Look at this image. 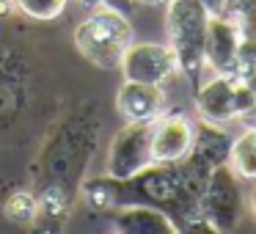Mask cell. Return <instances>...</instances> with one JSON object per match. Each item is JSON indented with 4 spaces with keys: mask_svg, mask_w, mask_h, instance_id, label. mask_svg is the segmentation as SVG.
<instances>
[{
    "mask_svg": "<svg viewBox=\"0 0 256 234\" xmlns=\"http://www.w3.org/2000/svg\"><path fill=\"white\" fill-rule=\"evenodd\" d=\"M204 182L198 174L190 171L184 160L176 162H152L135 176H94L86 179L80 193L86 204L94 210H116L127 204H146L162 210L174 220L176 232H212L206 218L201 215V193Z\"/></svg>",
    "mask_w": 256,
    "mask_h": 234,
    "instance_id": "6da1fadb",
    "label": "cell"
},
{
    "mask_svg": "<svg viewBox=\"0 0 256 234\" xmlns=\"http://www.w3.org/2000/svg\"><path fill=\"white\" fill-rule=\"evenodd\" d=\"M168 47L174 50L179 64V72L193 83V91L201 86L204 74V42H206V25L210 12L201 6V0H171L168 3Z\"/></svg>",
    "mask_w": 256,
    "mask_h": 234,
    "instance_id": "7a4b0ae2",
    "label": "cell"
},
{
    "mask_svg": "<svg viewBox=\"0 0 256 234\" xmlns=\"http://www.w3.org/2000/svg\"><path fill=\"white\" fill-rule=\"evenodd\" d=\"M135 42L130 17L116 8H91V14L74 28V47L88 64L113 69Z\"/></svg>",
    "mask_w": 256,
    "mask_h": 234,
    "instance_id": "3957f363",
    "label": "cell"
},
{
    "mask_svg": "<svg viewBox=\"0 0 256 234\" xmlns=\"http://www.w3.org/2000/svg\"><path fill=\"white\" fill-rule=\"evenodd\" d=\"M242 184H240V174L234 171L228 162L218 166L215 171L206 176L204 193H201V215L212 226V232L228 234L240 226L242 220Z\"/></svg>",
    "mask_w": 256,
    "mask_h": 234,
    "instance_id": "277c9868",
    "label": "cell"
},
{
    "mask_svg": "<svg viewBox=\"0 0 256 234\" xmlns=\"http://www.w3.org/2000/svg\"><path fill=\"white\" fill-rule=\"evenodd\" d=\"M152 162H154V157H152V122H127L110 140L105 174L116 179H127L144 171Z\"/></svg>",
    "mask_w": 256,
    "mask_h": 234,
    "instance_id": "5b68a950",
    "label": "cell"
},
{
    "mask_svg": "<svg viewBox=\"0 0 256 234\" xmlns=\"http://www.w3.org/2000/svg\"><path fill=\"white\" fill-rule=\"evenodd\" d=\"M122 69L124 80H135V83H152V86H166L174 74L179 72L176 56L168 44H157V42H132L127 52L122 56Z\"/></svg>",
    "mask_w": 256,
    "mask_h": 234,
    "instance_id": "8992f818",
    "label": "cell"
},
{
    "mask_svg": "<svg viewBox=\"0 0 256 234\" xmlns=\"http://www.w3.org/2000/svg\"><path fill=\"white\" fill-rule=\"evenodd\" d=\"M196 132H193V146H190L184 162L190 166V171L198 174L201 179H206L218 166L228 162L232 154V135L223 130V124H212L206 118L193 122Z\"/></svg>",
    "mask_w": 256,
    "mask_h": 234,
    "instance_id": "52a82bcc",
    "label": "cell"
},
{
    "mask_svg": "<svg viewBox=\"0 0 256 234\" xmlns=\"http://www.w3.org/2000/svg\"><path fill=\"white\" fill-rule=\"evenodd\" d=\"M240 28L226 14H210L204 42V64L212 74H234L237 72V52H240Z\"/></svg>",
    "mask_w": 256,
    "mask_h": 234,
    "instance_id": "ba28073f",
    "label": "cell"
},
{
    "mask_svg": "<svg viewBox=\"0 0 256 234\" xmlns=\"http://www.w3.org/2000/svg\"><path fill=\"white\" fill-rule=\"evenodd\" d=\"M193 122L182 113H160L152 122V157L154 162L184 160L193 146Z\"/></svg>",
    "mask_w": 256,
    "mask_h": 234,
    "instance_id": "9c48e42d",
    "label": "cell"
},
{
    "mask_svg": "<svg viewBox=\"0 0 256 234\" xmlns=\"http://www.w3.org/2000/svg\"><path fill=\"white\" fill-rule=\"evenodd\" d=\"M234 86H237L234 74H212L206 83L201 80V86L196 88L198 116L212 124H226L232 118H237V110H234Z\"/></svg>",
    "mask_w": 256,
    "mask_h": 234,
    "instance_id": "30bf717a",
    "label": "cell"
},
{
    "mask_svg": "<svg viewBox=\"0 0 256 234\" xmlns=\"http://www.w3.org/2000/svg\"><path fill=\"white\" fill-rule=\"evenodd\" d=\"M116 110L122 113L127 122H154V118L166 110L162 86L124 80L118 94H116Z\"/></svg>",
    "mask_w": 256,
    "mask_h": 234,
    "instance_id": "8fae6325",
    "label": "cell"
},
{
    "mask_svg": "<svg viewBox=\"0 0 256 234\" xmlns=\"http://www.w3.org/2000/svg\"><path fill=\"white\" fill-rule=\"evenodd\" d=\"M110 228L118 234H176V226L166 212L146 204L116 206Z\"/></svg>",
    "mask_w": 256,
    "mask_h": 234,
    "instance_id": "7c38bea8",
    "label": "cell"
},
{
    "mask_svg": "<svg viewBox=\"0 0 256 234\" xmlns=\"http://www.w3.org/2000/svg\"><path fill=\"white\" fill-rule=\"evenodd\" d=\"M228 166L240 174V179H256V132L248 127L232 140V154Z\"/></svg>",
    "mask_w": 256,
    "mask_h": 234,
    "instance_id": "4fadbf2b",
    "label": "cell"
},
{
    "mask_svg": "<svg viewBox=\"0 0 256 234\" xmlns=\"http://www.w3.org/2000/svg\"><path fill=\"white\" fill-rule=\"evenodd\" d=\"M3 215L17 226H30L39 218V198L28 190H14L3 204Z\"/></svg>",
    "mask_w": 256,
    "mask_h": 234,
    "instance_id": "5bb4252c",
    "label": "cell"
},
{
    "mask_svg": "<svg viewBox=\"0 0 256 234\" xmlns=\"http://www.w3.org/2000/svg\"><path fill=\"white\" fill-rule=\"evenodd\" d=\"M14 6L36 22H50V20L61 17L66 0H14Z\"/></svg>",
    "mask_w": 256,
    "mask_h": 234,
    "instance_id": "9a60e30c",
    "label": "cell"
},
{
    "mask_svg": "<svg viewBox=\"0 0 256 234\" xmlns=\"http://www.w3.org/2000/svg\"><path fill=\"white\" fill-rule=\"evenodd\" d=\"M226 17H232L237 22L240 36L245 42H256V0H240Z\"/></svg>",
    "mask_w": 256,
    "mask_h": 234,
    "instance_id": "2e32d148",
    "label": "cell"
},
{
    "mask_svg": "<svg viewBox=\"0 0 256 234\" xmlns=\"http://www.w3.org/2000/svg\"><path fill=\"white\" fill-rule=\"evenodd\" d=\"M254 108H256V94L242 80H237V86H234V110H237V118H245Z\"/></svg>",
    "mask_w": 256,
    "mask_h": 234,
    "instance_id": "e0dca14e",
    "label": "cell"
},
{
    "mask_svg": "<svg viewBox=\"0 0 256 234\" xmlns=\"http://www.w3.org/2000/svg\"><path fill=\"white\" fill-rule=\"evenodd\" d=\"M80 6H86V8H116V12H122V14H132L135 12V0H78Z\"/></svg>",
    "mask_w": 256,
    "mask_h": 234,
    "instance_id": "ac0fdd59",
    "label": "cell"
},
{
    "mask_svg": "<svg viewBox=\"0 0 256 234\" xmlns=\"http://www.w3.org/2000/svg\"><path fill=\"white\" fill-rule=\"evenodd\" d=\"M237 80H242V83L256 94V64H254V66H248V69H242V72L237 74Z\"/></svg>",
    "mask_w": 256,
    "mask_h": 234,
    "instance_id": "d6986e66",
    "label": "cell"
},
{
    "mask_svg": "<svg viewBox=\"0 0 256 234\" xmlns=\"http://www.w3.org/2000/svg\"><path fill=\"white\" fill-rule=\"evenodd\" d=\"M201 6H204L210 14H223V6H226V0H201Z\"/></svg>",
    "mask_w": 256,
    "mask_h": 234,
    "instance_id": "ffe728a7",
    "label": "cell"
},
{
    "mask_svg": "<svg viewBox=\"0 0 256 234\" xmlns=\"http://www.w3.org/2000/svg\"><path fill=\"white\" fill-rule=\"evenodd\" d=\"M138 6H168L171 0H135Z\"/></svg>",
    "mask_w": 256,
    "mask_h": 234,
    "instance_id": "44dd1931",
    "label": "cell"
},
{
    "mask_svg": "<svg viewBox=\"0 0 256 234\" xmlns=\"http://www.w3.org/2000/svg\"><path fill=\"white\" fill-rule=\"evenodd\" d=\"M242 122H245V124H248V127H250V124H256V108H254V110H250V113H248V116H245V118H242Z\"/></svg>",
    "mask_w": 256,
    "mask_h": 234,
    "instance_id": "7402d4cb",
    "label": "cell"
},
{
    "mask_svg": "<svg viewBox=\"0 0 256 234\" xmlns=\"http://www.w3.org/2000/svg\"><path fill=\"white\" fill-rule=\"evenodd\" d=\"M250 212H254V220H256V184H254V193H250Z\"/></svg>",
    "mask_w": 256,
    "mask_h": 234,
    "instance_id": "603a6c76",
    "label": "cell"
},
{
    "mask_svg": "<svg viewBox=\"0 0 256 234\" xmlns=\"http://www.w3.org/2000/svg\"><path fill=\"white\" fill-rule=\"evenodd\" d=\"M237 3H240V0H226V6H223V14H228L234 6H237Z\"/></svg>",
    "mask_w": 256,
    "mask_h": 234,
    "instance_id": "cb8c5ba5",
    "label": "cell"
}]
</instances>
